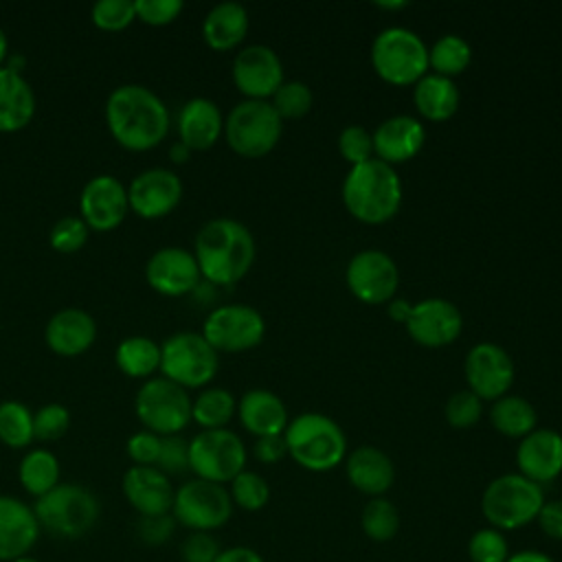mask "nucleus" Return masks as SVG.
Instances as JSON below:
<instances>
[{
    "instance_id": "nucleus-1",
    "label": "nucleus",
    "mask_w": 562,
    "mask_h": 562,
    "mask_svg": "<svg viewBox=\"0 0 562 562\" xmlns=\"http://www.w3.org/2000/svg\"><path fill=\"white\" fill-rule=\"evenodd\" d=\"M105 123L112 138L130 151L154 149L169 132L165 101L140 83L114 88L105 101Z\"/></svg>"
},
{
    "instance_id": "nucleus-2",
    "label": "nucleus",
    "mask_w": 562,
    "mask_h": 562,
    "mask_svg": "<svg viewBox=\"0 0 562 562\" xmlns=\"http://www.w3.org/2000/svg\"><path fill=\"white\" fill-rule=\"evenodd\" d=\"M193 257L200 274L213 285H233L255 263L257 244L252 233L237 220L215 217L195 235Z\"/></svg>"
},
{
    "instance_id": "nucleus-3",
    "label": "nucleus",
    "mask_w": 562,
    "mask_h": 562,
    "mask_svg": "<svg viewBox=\"0 0 562 562\" xmlns=\"http://www.w3.org/2000/svg\"><path fill=\"white\" fill-rule=\"evenodd\" d=\"M342 204L364 224L389 222L402 204V180L395 167L378 158L353 165L342 180Z\"/></svg>"
},
{
    "instance_id": "nucleus-4",
    "label": "nucleus",
    "mask_w": 562,
    "mask_h": 562,
    "mask_svg": "<svg viewBox=\"0 0 562 562\" xmlns=\"http://www.w3.org/2000/svg\"><path fill=\"white\" fill-rule=\"evenodd\" d=\"M288 454L310 472H327L347 457V437L338 422L323 413H301L283 430Z\"/></svg>"
},
{
    "instance_id": "nucleus-5",
    "label": "nucleus",
    "mask_w": 562,
    "mask_h": 562,
    "mask_svg": "<svg viewBox=\"0 0 562 562\" xmlns=\"http://www.w3.org/2000/svg\"><path fill=\"white\" fill-rule=\"evenodd\" d=\"M542 503V485L518 472H507L487 483L481 496V512L490 527L505 533L533 522Z\"/></svg>"
},
{
    "instance_id": "nucleus-6",
    "label": "nucleus",
    "mask_w": 562,
    "mask_h": 562,
    "mask_svg": "<svg viewBox=\"0 0 562 562\" xmlns=\"http://www.w3.org/2000/svg\"><path fill=\"white\" fill-rule=\"evenodd\" d=\"M369 55L375 75L393 86H415L430 70L426 42L406 26L382 29Z\"/></svg>"
},
{
    "instance_id": "nucleus-7",
    "label": "nucleus",
    "mask_w": 562,
    "mask_h": 562,
    "mask_svg": "<svg viewBox=\"0 0 562 562\" xmlns=\"http://www.w3.org/2000/svg\"><path fill=\"white\" fill-rule=\"evenodd\" d=\"M40 527L59 538L86 536L99 518L97 496L77 483H59L33 505Z\"/></svg>"
},
{
    "instance_id": "nucleus-8",
    "label": "nucleus",
    "mask_w": 562,
    "mask_h": 562,
    "mask_svg": "<svg viewBox=\"0 0 562 562\" xmlns=\"http://www.w3.org/2000/svg\"><path fill=\"white\" fill-rule=\"evenodd\" d=\"M283 132V119L270 101L244 99L224 119V136L228 147L244 158H261L270 154Z\"/></svg>"
},
{
    "instance_id": "nucleus-9",
    "label": "nucleus",
    "mask_w": 562,
    "mask_h": 562,
    "mask_svg": "<svg viewBox=\"0 0 562 562\" xmlns=\"http://www.w3.org/2000/svg\"><path fill=\"white\" fill-rule=\"evenodd\" d=\"M220 367L217 351L198 331H178L160 345L162 378L182 389L206 386Z\"/></svg>"
},
{
    "instance_id": "nucleus-10",
    "label": "nucleus",
    "mask_w": 562,
    "mask_h": 562,
    "mask_svg": "<svg viewBox=\"0 0 562 562\" xmlns=\"http://www.w3.org/2000/svg\"><path fill=\"white\" fill-rule=\"evenodd\" d=\"M191 404L187 389L167 378H151L136 393V415L145 430L158 437L184 430L191 422Z\"/></svg>"
},
{
    "instance_id": "nucleus-11",
    "label": "nucleus",
    "mask_w": 562,
    "mask_h": 562,
    "mask_svg": "<svg viewBox=\"0 0 562 562\" xmlns=\"http://www.w3.org/2000/svg\"><path fill=\"white\" fill-rule=\"evenodd\" d=\"M189 470L195 479L211 483H231L246 470V446L228 428L202 430L189 441Z\"/></svg>"
},
{
    "instance_id": "nucleus-12",
    "label": "nucleus",
    "mask_w": 562,
    "mask_h": 562,
    "mask_svg": "<svg viewBox=\"0 0 562 562\" xmlns=\"http://www.w3.org/2000/svg\"><path fill=\"white\" fill-rule=\"evenodd\" d=\"M171 512L176 522L191 531H213L228 522L233 514V501L224 485L204 479H191L176 490Z\"/></svg>"
},
{
    "instance_id": "nucleus-13",
    "label": "nucleus",
    "mask_w": 562,
    "mask_h": 562,
    "mask_svg": "<svg viewBox=\"0 0 562 562\" xmlns=\"http://www.w3.org/2000/svg\"><path fill=\"white\" fill-rule=\"evenodd\" d=\"M220 353H239L257 347L266 334V321L259 310L246 303H226L215 307L200 331Z\"/></svg>"
},
{
    "instance_id": "nucleus-14",
    "label": "nucleus",
    "mask_w": 562,
    "mask_h": 562,
    "mask_svg": "<svg viewBox=\"0 0 562 562\" xmlns=\"http://www.w3.org/2000/svg\"><path fill=\"white\" fill-rule=\"evenodd\" d=\"M345 281L349 292L367 305H382L395 299L400 285V270L391 255L378 248L358 250L347 268Z\"/></svg>"
},
{
    "instance_id": "nucleus-15",
    "label": "nucleus",
    "mask_w": 562,
    "mask_h": 562,
    "mask_svg": "<svg viewBox=\"0 0 562 562\" xmlns=\"http://www.w3.org/2000/svg\"><path fill=\"white\" fill-rule=\"evenodd\" d=\"M463 375L472 393H476L483 402H494L507 395V391L512 389L516 367L512 356L501 345L485 340L472 345L465 353Z\"/></svg>"
},
{
    "instance_id": "nucleus-16",
    "label": "nucleus",
    "mask_w": 562,
    "mask_h": 562,
    "mask_svg": "<svg viewBox=\"0 0 562 562\" xmlns=\"http://www.w3.org/2000/svg\"><path fill=\"white\" fill-rule=\"evenodd\" d=\"M404 327L422 347H446L461 336L463 314L452 301L430 296L411 305Z\"/></svg>"
},
{
    "instance_id": "nucleus-17",
    "label": "nucleus",
    "mask_w": 562,
    "mask_h": 562,
    "mask_svg": "<svg viewBox=\"0 0 562 562\" xmlns=\"http://www.w3.org/2000/svg\"><path fill=\"white\" fill-rule=\"evenodd\" d=\"M233 81L246 99L268 101L283 79V64L274 48L266 44H250L233 59Z\"/></svg>"
},
{
    "instance_id": "nucleus-18",
    "label": "nucleus",
    "mask_w": 562,
    "mask_h": 562,
    "mask_svg": "<svg viewBox=\"0 0 562 562\" xmlns=\"http://www.w3.org/2000/svg\"><path fill=\"white\" fill-rule=\"evenodd\" d=\"M127 187L108 173L94 176L86 182L79 195V217L90 231H114L127 215Z\"/></svg>"
},
{
    "instance_id": "nucleus-19",
    "label": "nucleus",
    "mask_w": 562,
    "mask_h": 562,
    "mask_svg": "<svg viewBox=\"0 0 562 562\" xmlns=\"http://www.w3.org/2000/svg\"><path fill=\"white\" fill-rule=\"evenodd\" d=\"M182 200L180 178L165 167L140 171L127 187L130 209L145 220L169 215Z\"/></svg>"
},
{
    "instance_id": "nucleus-20",
    "label": "nucleus",
    "mask_w": 562,
    "mask_h": 562,
    "mask_svg": "<svg viewBox=\"0 0 562 562\" xmlns=\"http://www.w3.org/2000/svg\"><path fill=\"white\" fill-rule=\"evenodd\" d=\"M145 277L151 290H156L158 294L182 296L198 288L202 274L193 252L178 246H165L149 257L145 266Z\"/></svg>"
},
{
    "instance_id": "nucleus-21",
    "label": "nucleus",
    "mask_w": 562,
    "mask_h": 562,
    "mask_svg": "<svg viewBox=\"0 0 562 562\" xmlns=\"http://www.w3.org/2000/svg\"><path fill=\"white\" fill-rule=\"evenodd\" d=\"M518 474L542 485L562 474V435L553 428H536L518 441Z\"/></svg>"
},
{
    "instance_id": "nucleus-22",
    "label": "nucleus",
    "mask_w": 562,
    "mask_h": 562,
    "mask_svg": "<svg viewBox=\"0 0 562 562\" xmlns=\"http://www.w3.org/2000/svg\"><path fill=\"white\" fill-rule=\"evenodd\" d=\"M373 136V156L391 167L406 162L419 154L426 143V127L411 114H393L384 119Z\"/></svg>"
},
{
    "instance_id": "nucleus-23",
    "label": "nucleus",
    "mask_w": 562,
    "mask_h": 562,
    "mask_svg": "<svg viewBox=\"0 0 562 562\" xmlns=\"http://www.w3.org/2000/svg\"><path fill=\"white\" fill-rule=\"evenodd\" d=\"M123 494L140 516H162L169 514L176 490L158 468L132 465L123 476Z\"/></svg>"
},
{
    "instance_id": "nucleus-24",
    "label": "nucleus",
    "mask_w": 562,
    "mask_h": 562,
    "mask_svg": "<svg viewBox=\"0 0 562 562\" xmlns=\"http://www.w3.org/2000/svg\"><path fill=\"white\" fill-rule=\"evenodd\" d=\"M40 529L33 507L13 496H0V562L29 555L40 538Z\"/></svg>"
},
{
    "instance_id": "nucleus-25",
    "label": "nucleus",
    "mask_w": 562,
    "mask_h": 562,
    "mask_svg": "<svg viewBox=\"0 0 562 562\" xmlns=\"http://www.w3.org/2000/svg\"><path fill=\"white\" fill-rule=\"evenodd\" d=\"M97 338L94 318L79 307H66L50 316L44 329V340L48 349L64 358H75L86 353Z\"/></svg>"
},
{
    "instance_id": "nucleus-26",
    "label": "nucleus",
    "mask_w": 562,
    "mask_h": 562,
    "mask_svg": "<svg viewBox=\"0 0 562 562\" xmlns=\"http://www.w3.org/2000/svg\"><path fill=\"white\" fill-rule=\"evenodd\" d=\"M345 474L353 490L369 498L384 496L395 483V465L391 457L375 446H360L345 457Z\"/></svg>"
},
{
    "instance_id": "nucleus-27",
    "label": "nucleus",
    "mask_w": 562,
    "mask_h": 562,
    "mask_svg": "<svg viewBox=\"0 0 562 562\" xmlns=\"http://www.w3.org/2000/svg\"><path fill=\"white\" fill-rule=\"evenodd\" d=\"M178 140L191 151L209 149L224 134V116L220 105L206 97L189 99L178 112Z\"/></svg>"
},
{
    "instance_id": "nucleus-28",
    "label": "nucleus",
    "mask_w": 562,
    "mask_h": 562,
    "mask_svg": "<svg viewBox=\"0 0 562 562\" xmlns=\"http://www.w3.org/2000/svg\"><path fill=\"white\" fill-rule=\"evenodd\" d=\"M237 415L241 426L255 435H283L288 428V408L283 400L268 389H250L237 402Z\"/></svg>"
},
{
    "instance_id": "nucleus-29",
    "label": "nucleus",
    "mask_w": 562,
    "mask_h": 562,
    "mask_svg": "<svg viewBox=\"0 0 562 562\" xmlns=\"http://www.w3.org/2000/svg\"><path fill=\"white\" fill-rule=\"evenodd\" d=\"M35 116V92L20 75L0 66V132L11 134Z\"/></svg>"
},
{
    "instance_id": "nucleus-30",
    "label": "nucleus",
    "mask_w": 562,
    "mask_h": 562,
    "mask_svg": "<svg viewBox=\"0 0 562 562\" xmlns=\"http://www.w3.org/2000/svg\"><path fill=\"white\" fill-rule=\"evenodd\" d=\"M248 33V11L239 2L215 4L202 22V37L213 50H231Z\"/></svg>"
},
{
    "instance_id": "nucleus-31",
    "label": "nucleus",
    "mask_w": 562,
    "mask_h": 562,
    "mask_svg": "<svg viewBox=\"0 0 562 562\" xmlns=\"http://www.w3.org/2000/svg\"><path fill=\"white\" fill-rule=\"evenodd\" d=\"M459 101H461L459 88L450 77L426 72L413 86V103L426 121H432V123L448 121L457 112Z\"/></svg>"
},
{
    "instance_id": "nucleus-32",
    "label": "nucleus",
    "mask_w": 562,
    "mask_h": 562,
    "mask_svg": "<svg viewBox=\"0 0 562 562\" xmlns=\"http://www.w3.org/2000/svg\"><path fill=\"white\" fill-rule=\"evenodd\" d=\"M492 426L512 439H522L538 426V413L527 397L520 395H503L492 402L490 408Z\"/></svg>"
},
{
    "instance_id": "nucleus-33",
    "label": "nucleus",
    "mask_w": 562,
    "mask_h": 562,
    "mask_svg": "<svg viewBox=\"0 0 562 562\" xmlns=\"http://www.w3.org/2000/svg\"><path fill=\"white\" fill-rule=\"evenodd\" d=\"M116 367L130 378H149L160 369V345L147 336H130L114 351Z\"/></svg>"
},
{
    "instance_id": "nucleus-34",
    "label": "nucleus",
    "mask_w": 562,
    "mask_h": 562,
    "mask_svg": "<svg viewBox=\"0 0 562 562\" xmlns=\"http://www.w3.org/2000/svg\"><path fill=\"white\" fill-rule=\"evenodd\" d=\"M18 476L22 487L31 496L40 498L48 494L55 485H59V461L50 450L35 448L22 457Z\"/></svg>"
},
{
    "instance_id": "nucleus-35",
    "label": "nucleus",
    "mask_w": 562,
    "mask_h": 562,
    "mask_svg": "<svg viewBox=\"0 0 562 562\" xmlns=\"http://www.w3.org/2000/svg\"><path fill=\"white\" fill-rule=\"evenodd\" d=\"M237 413V402L231 391L222 386L204 389L191 404V419L202 426V430L226 428Z\"/></svg>"
},
{
    "instance_id": "nucleus-36",
    "label": "nucleus",
    "mask_w": 562,
    "mask_h": 562,
    "mask_svg": "<svg viewBox=\"0 0 562 562\" xmlns=\"http://www.w3.org/2000/svg\"><path fill=\"white\" fill-rule=\"evenodd\" d=\"M470 59H472V48L457 33H446L437 37L435 44L428 48V68L450 79L461 75L470 66Z\"/></svg>"
},
{
    "instance_id": "nucleus-37",
    "label": "nucleus",
    "mask_w": 562,
    "mask_h": 562,
    "mask_svg": "<svg viewBox=\"0 0 562 562\" xmlns=\"http://www.w3.org/2000/svg\"><path fill=\"white\" fill-rule=\"evenodd\" d=\"M360 527L373 542H389L400 531V512L386 496L369 498L360 512Z\"/></svg>"
},
{
    "instance_id": "nucleus-38",
    "label": "nucleus",
    "mask_w": 562,
    "mask_h": 562,
    "mask_svg": "<svg viewBox=\"0 0 562 562\" xmlns=\"http://www.w3.org/2000/svg\"><path fill=\"white\" fill-rule=\"evenodd\" d=\"M0 441L9 448H24L33 441V413L22 402L0 404Z\"/></svg>"
},
{
    "instance_id": "nucleus-39",
    "label": "nucleus",
    "mask_w": 562,
    "mask_h": 562,
    "mask_svg": "<svg viewBox=\"0 0 562 562\" xmlns=\"http://www.w3.org/2000/svg\"><path fill=\"white\" fill-rule=\"evenodd\" d=\"M228 494H231L233 505H237L246 512H259L270 501V485L261 474H257L252 470H241L231 481Z\"/></svg>"
},
{
    "instance_id": "nucleus-40",
    "label": "nucleus",
    "mask_w": 562,
    "mask_h": 562,
    "mask_svg": "<svg viewBox=\"0 0 562 562\" xmlns=\"http://www.w3.org/2000/svg\"><path fill=\"white\" fill-rule=\"evenodd\" d=\"M270 103L281 119H301L312 110L314 94L305 81L290 79L277 88Z\"/></svg>"
},
{
    "instance_id": "nucleus-41",
    "label": "nucleus",
    "mask_w": 562,
    "mask_h": 562,
    "mask_svg": "<svg viewBox=\"0 0 562 562\" xmlns=\"http://www.w3.org/2000/svg\"><path fill=\"white\" fill-rule=\"evenodd\" d=\"M509 553L512 551L505 533L490 525L476 529L468 540L470 562H505Z\"/></svg>"
},
{
    "instance_id": "nucleus-42",
    "label": "nucleus",
    "mask_w": 562,
    "mask_h": 562,
    "mask_svg": "<svg viewBox=\"0 0 562 562\" xmlns=\"http://www.w3.org/2000/svg\"><path fill=\"white\" fill-rule=\"evenodd\" d=\"M443 415L452 428H461V430L472 428L479 424L483 415V400L470 389L454 391L443 406Z\"/></svg>"
},
{
    "instance_id": "nucleus-43",
    "label": "nucleus",
    "mask_w": 562,
    "mask_h": 562,
    "mask_svg": "<svg viewBox=\"0 0 562 562\" xmlns=\"http://www.w3.org/2000/svg\"><path fill=\"white\" fill-rule=\"evenodd\" d=\"M70 426V413L64 404H46L33 415V439L37 441H57L66 435Z\"/></svg>"
},
{
    "instance_id": "nucleus-44",
    "label": "nucleus",
    "mask_w": 562,
    "mask_h": 562,
    "mask_svg": "<svg viewBox=\"0 0 562 562\" xmlns=\"http://www.w3.org/2000/svg\"><path fill=\"white\" fill-rule=\"evenodd\" d=\"M136 20L134 0H99L92 7V22L101 31H123Z\"/></svg>"
},
{
    "instance_id": "nucleus-45",
    "label": "nucleus",
    "mask_w": 562,
    "mask_h": 562,
    "mask_svg": "<svg viewBox=\"0 0 562 562\" xmlns=\"http://www.w3.org/2000/svg\"><path fill=\"white\" fill-rule=\"evenodd\" d=\"M338 151L353 167L367 162L373 156V136L362 125H347L338 134Z\"/></svg>"
},
{
    "instance_id": "nucleus-46",
    "label": "nucleus",
    "mask_w": 562,
    "mask_h": 562,
    "mask_svg": "<svg viewBox=\"0 0 562 562\" xmlns=\"http://www.w3.org/2000/svg\"><path fill=\"white\" fill-rule=\"evenodd\" d=\"M88 226L81 217L68 215L61 217L59 222H55V226L50 228V246L59 252H77L79 248H83V244L88 241Z\"/></svg>"
},
{
    "instance_id": "nucleus-47",
    "label": "nucleus",
    "mask_w": 562,
    "mask_h": 562,
    "mask_svg": "<svg viewBox=\"0 0 562 562\" xmlns=\"http://www.w3.org/2000/svg\"><path fill=\"white\" fill-rule=\"evenodd\" d=\"M154 468L165 474H182L189 470V441H184L180 435L160 437V454Z\"/></svg>"
},
{
    "instance_id": "nucleus-48",
    "label": "nucleus",
    "mask_w": 562,
    "mask_h": 562,
    "mask_svg": "<svg viewBox=\"0 0 562 562\" xmlns=\"http://www.w3.org/2000/svg\"><path fill=\"white\" fill-rule=\"evenodd\" d=\"M134 9L136 20L151 26H165L182 13L184 4L182 0H134Z\"/></svg>"
},
{
    "instance_id": "nucleus-49",
    "label": "nucleus",
    "mask_w": 562,
    "mask_h": 562,
    "mask_svg": "<svg viewBox=\"0 0 562 562\" xmlns=\"http://www.w3.org/2000/svg\"><path fill=\"white\" fill-rule=\"evenodd\" d=\"M220 551L222 547L211 531H191L180 544L184 562H215Z\"/></svg>"
},
{
    "instance_id": "nucleus-50",
    "label": "nucleus",
    "mask_w": 562,
    "mask_h": 562,
    "mask_svg": "<svg viewBox=\"0 0 562 562\" xmlns=\"http://www.w3.org/2000/svg\"><path fill=\"white\" fill-rule=\"evenodd\" d=\"M127 454L134 465H156L160 454V437L149 430H138L127 439Z\"/></svg>"
},
{
    "instance_id": "nucleus-51",
    "label": "nucleus",
    "mask_w": 562,
    "mask_h": 562,
    "mask_svg": "<svg viewBox=\"0 0 562 562\" xmlns=\"http://www.w3.org/2000/svg\"><path fill=\"white\" fill-rule=\"evenodd\" d=\"M176 518L169 514L162 516H143L138 522V536L149 544H162L171 538Z\"/></svg>"
},
{
    "instance_id": "nucleus-52",
    "label": "nucleus",
    "mask_w": 562,
    "mask_h": 562,
    "mask_svg": "<svg viewBox=\"0 0 562 562\" xmlns=\"http://www.w3.org/2000/svg\"><path fill=\"white\" fill-rule=\"evenodd\" d=\"M536 522L547 538L562 540V498L544 501L536 516Z\"/></svg>"
},
{
    "instance_id": "nucleus-53",
    "label": "nucleus",
    "mask_w": 562,
    "mask_h": 562,
    "mask_svg": "<svg viewBox=\"0 0 562 562\" xmlns=\"http://www.w3.org/2000/svg\"><path fill=\"white\" fill-rule=\"evenodd\" d=\"M252 454L261 463H279L283 457H288V446L283 435H266L257 437L252 446Z\"/></svg>"
},
{
    "instance_id": "nucleus-54",
    "label": "nucleus",
    "mask_w": 562,
    "mask_h": 562,
    "mask_svg": "<svg viewBox=\"0 0 562 562\" xmlns=\"http://www.w3.org/2000/svg\"><path fill=\"white\" fill-rule=\"evenodd\" d=\"M215 562H263V558L255 549L237 544V547L222 549L220 555L215 558Z\"/></svg>"
},
{
    "instance_id": "nucleus-55",
    "label": "nucleus",
    "mask_w": 562,
    "mask_h": 562,
    "mask_svg": "<svg viewBox=\"0 0 562 562\" xmlns=\"http://www.w3.org/2000/svg\"><path fill=\"white\" fill-rule=\"evenodd\" d=\"M505 562H555L551 555H547L544 551L538 549H522L516 553H509V558Z\"/></svg>"
},
{
    "instance_id": "nucleus-56",
    "label": "nucleus",
    "mask_w": 562,
    "mask_h": 562,
    "mask_svg": "<svg viewBox=\"0 0 562 562\" xmlns=\"http://www.w3.org/2000/svg\"><path fill=\"white\" fill-rule=\"evenodd\" d=\"M389 303H391V307H389V310H391V318H393V321L397 318V321L404 323L406 316H408V312H411V305H413V303H408V301H404V299H393V301H389Z\"/></svg>"
},
{
    "instance_id": "nucleus-57",
    "label": "nucleus",
    "mask_w": 562,
    "mask_h": 562,
    "mask_svg": "<svg viewBox=\"0 0 562 562\" xmlns=\"http://www.w3.org/2000/svg\"><path fill=\"white\" fill-rule=\"evenodd\" d=\"M189 154H191V149L184 145V143H173L171 145V149H169V156H171V160L173 162H187L189 160Z\"/></svg>"
},
{
    "instance_id": "nucleus-58",
    "label": "nucleus",
    "mask_w": 562,
    "mask_h": 562,
    "mask_svg": "<svg viewBox=\"0 0 562 562\" xmlns=\"http://www.w3.org/2000/svg\"><path fill=\"white\" fill-rule=\"evenodd\" d=\"M7 53H9V42H7L4 31L0 29V66H2V61L7 59Z\"/></svg>"
},
{
    "instance_id": "nucleus-59",
    "label": "nucleus",
    "mask_w": 562,
    "mask_h": 562,
    "mask_svg": "<svg viewBox=\"0 0 562 562\" xmlns=\"http://www.w3.org/2000/svg\"><path fill=\"white\" fill-rule=\"evenodd\" d=\"M375 7L378 9H404V7H408V2H404V0H397V2H375Z\"/></svg>"
},
{
    "instance_id": "nucleus-60",
    "label": "nucleus",
    "mask_w": 562,
    "mask_h": 562,
    "mask_svg": "<svg viewBox=\"0 0 562 562\" xmlns=\"http://www.w3.org/2000/svg\"><path fill=\"white\" fill-rule=\"evenodd\" d=\"M13 562H40V560L31 558V555H24V558H18V560H13Z\"/></svg>"
}]
</instances>
